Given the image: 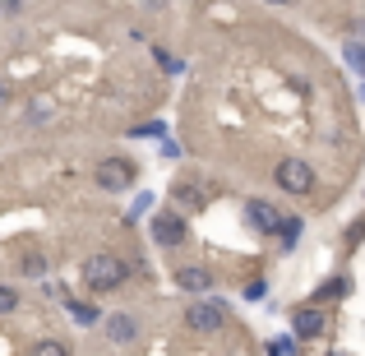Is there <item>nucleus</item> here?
Masks as SVG:
<instances>
[{
    "label": "nucleus",
    "mask_w": 365,
    "mask_h": 356,
    "mask_svg": "<svg viewBox=\"0 0 365 356\" xmlns=\"http://www.w3.org/2000/svg\"><path fill=\"white\" fill-rule=\"evenodd\" d=\"M125 278H130V268H125L120 255H111V250H102V255H93L88 264H83V283H88V292H116Z\"/></svg>",
    "instance_id": "f257e3e1"
},
{
    "label": "nucleus",
    "mask_w": 365,
    "mask_h": 356,
    "mask_svg": "<svg viewBox=\"0 0 365 356\" xmlns=\"http://www.w3.org/2000/svg\"><path fill=\"white\" fill-rule=\"evenodd\" d=\"M273 185L287 190V195H296V199H305V195H314V167L305 158H282L277 171H273Z\"/></svg>",
    "instance_id": "f03ea898"
},
{
    "label": "nucleus",
    "mask_w": 365,
    "mask_h": 356,
    "mask_svg": "<svg viewBox=\"0 0 365 356\" xmlns=\"http://www.w3.org/2000/svg\"><path fill=\"white\" fill-rule=\"evenodd\" d=\"M134 180H139V171H134L130 158H102L98 162V185L107 190V195H120V190H130Z\"/></svg>",
    "instance_id": "7ed1b4c3"
},
{
    "label": "nucleus",
    "mask_w": 365,
    "mask_h": 356,
    "mask_svg": "<svg viewBox=\"0 0 365 356\" xmlns=\"http://www.w3.org/2000/svg\"><path fill=\"white\" fill-rule=\"evenodd\" d=\"M185 324H190L195 333H217V329L227 324V310H222L217 301H195V305L185 310Z\"/></svg>",
    "instance_id": "20e7f679"
},
{
    "label": "nucleus",
    "mask_w": 365,
    "mask_h": 356,
    "mask_svg": "<svg viewBox=\"0 0 365 356\" xmlns=\"http://www.w3.org/2000/svg\"><path fill=\"white\" fill-rule=\"evenodd\" d=\"M245 218H250V227H255L259 236H277V227H282V213H277L268 199H250V204H245Z\"/></svg>",
    "instance_id": "39448f33"
},
{
    "label": "nucleus",
    "mask_w": 365,
    "mask_h": 356,
    "mask_svg": "<svg viewBox=\"0 0 365 356\" xmlns=\"http://www.w3.org/2000/svg\"><path fill=\"white\" fill-rule=\"evenodd\" d=\"M208 204V195L199 185H190V180H176V185H171V213H199V208Z\"/></svg>",
    "instance_id": "423d86ee"
},
{
    "label": "nucleus",
    "mask_w": 365,
    "mask_h": 356,
    "mask_svg": "<svg viewBox=\"0 0 365 356\" xmlns=\"http://www.w3.org/2000/svg\"><path fill=\"white\" fill-rule=\"evenodd\" d=\"M153 240H158V245H180V240H185V218L180 213H158L153 218Z\"/></svg>",
    "instance_id": "0eeeda50"
},
{
    "label": "nucleus",
    "mask_w": 365,
    "mask_h": 356,
    "mask_svg": "<svg viewBox=\"0 0 365 356\" xmlns=\"http://www.w3.org/2000/svg\"><path fill=\"white\" fill-rule=\"evenodd\" d=\"M292 329H296V338H319V333L329 329V315H324L319 305H301V310L292 315Z\"/></svg>",
    "instance_id": "6e6552de"
},
{
    "label": "nucleus",
    "mask_w": 365,
    "mask_h": 356,
    "mask_svg": "<svg viewBox=\"0 0 365 356\" xmlns=\"http://www.w3.org/2000/svg\"><path fill=\"white\" fill-rule=\"evenodd\" d=\"M102 333H107L116 347H130V342L139 338V324H134V315H111V320L102 324Z\"/></svg>",
    "instance_id": "1a4fd4ad"
},
{
    "label": "nucleus",
    "mask_w": 365,
    "mask_h": 356,
    "mask_svg": "<svg viewBox=\"0 0 365 356\" xmlns=\"http://www.w3.org/2000/svg\"><path fill=\"white\" fill-rule=\"evenodd\" d=\"M176 287L180 292H213V273L208 268H176Z\"/></svg>",
    "instance_id": "9d476101"
},
{
    "label": "nucleus",
    "mask_w": 365,
    "mask_h": 356,
    "mask_svg": "<svg viewBox=\"0 0 365 356\" xmlns=\"http://www.w3.org/2000/svg\"><path fill=\"white\" fill-rule=\"evenodd\" d=\"M28 356H70V347H65L61 338H42V342H33V352Z\"/></svg>",
    "instance_id": "9b49d317"
},
{
    "label": "nucleus",
    "mask_w": 365,
    "mask_h": 356,
    "mask_svg": "<svg viewBox=\"0 0 365 356\" xmlns=\"http://www.w3.org/2000/svg\"><path fill=\"white\" fill-rule=\"evenodd\" d=\"M347 287H351L347 278H329V283L319 287V301H338V296H347Z\"/></svg>",
    "instance_id": "f8f14e48"
},
{
    "label": "nucleus",
    "mask_w": 365,
    "mask_h": 356,
    "mask_svg": "<svg viewBox=\"0 0 365 356\" xmlns=\"http://www.w3.org/2000/svg\"><path fill=\"white\" fill-rule=\"evenodd\" d=\"M19 268H24L28 278H42L46 273V255H24V259H19Z\"/></svg>",
    "instance_id": "ddd939ff"
},
{
    "label": "nucleus",
    "mask_w": 365,
    "mask_h": 356,
    "mask_svg": "<svg viewBox=\"0 0 365 356\" xmlns=\"http://www.w3.org/2000/svg\"><path fill=\"white\" fill-rule=\"evenodd\" d=\"M347 65L365 74V46H361V42H351V46H347Z\"/></svg>",
    "instance_id": "4468645a"
},
{
    "label": "nucleus",
    "mask_w": 365,
    "mask_h": 356,
    "mask_svg": "<svg viewBox=\"0 0 365 356\" xmlns=\"http://www.w3.org/2000/svg\"><path fill=\"white\" fill-rule=\"evenodd\" d=\"M9 310H19V292L14 287H0V315H9Z\"/></svg>",
    "instance_id": "2eb2a0df"
},
{
    "label": "nucleus",
    "mask_w": 365,
    "mask_h": 356,
    "mask_svg": "<svg viewBox=\"0 0 365 356\" xmlns=\"http://www.w3.org/2000/svg\"><path fill=\"white\" fill-rule=\"evenodd\" d=\"M153 134H162V125H158V121H148V125H134V139H153Z\"/></svg>",
    "instance_id": "dca6fc26"
},
{
    "label": "nucleus",
    "mask_w": 365,
    "mask_h": 356,
    "mask_svg": "<svg viewBox=\"0 0 365 356\" xmlns=\"http://www.w3.org/2000/svg\"><path fill=\"white\" fill-rule=\"evenodd\" d=\"M70 310H74V320H83V324L98 320V310H88V305H70Z\"/></svg>",
    "instance_id": "f3484780"
},
{
    "label": "nucleus",
    "mask_w": 365,
    "mask_h": 356,
    "mask_svg": "<svg viewBox=\"0 0 365 356\" xmlns=\"http://www.w3.org/2000/svg\"><path fill=\"white\" fill-rule=\"evenodd\" d=\"M9 98H14V88H9V79H0V107H9Z\"/></svg>",
    "instance_id": "a211bd4d"
},
{
    "label": "nucleus",
    "mask_w": 365,
    "mask_h": 356,
    "mask_svg": "<svg viewBox=\"0 0 365 356\" xmlns=\"http://www.w3.org/2000/svg\"><path fill=\"white\" fill-rule=\"evenodd\" d=\"M148 5H153V9H162V5H167V0H148Z\"/></svg>",
    "instance_id": "6ab92c4d"
},
{
    "label": "nucleus",
    "mask_w": 365,
    "mask_h": 356,
    "mask_svg": "<svg viewBox=\"0 0 365 356\" xmlns=\"http://www.w3.org/2000/svg\"><path fill=\"white\" fill-rule=\"evenodd\" d=\"M268 5H287V0H268Z\"/></svg>",
    "instance_id": "aec40b11"
}]
</instances>
